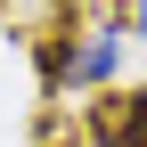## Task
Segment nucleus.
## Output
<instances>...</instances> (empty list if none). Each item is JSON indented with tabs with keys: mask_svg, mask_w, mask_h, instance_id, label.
<instances>
[{
	"mask_svg": "<svg viewBox=\"0 0 147 147\" xmlns=\"http://www.w3.org/2000/svg\"><path fill=\"white\" fill-rule=\"evenodd\" d=\"M98 131L115 139V147H147V90H131L123 106H106V115H98Z\"/></svg>",
	"mask_w": 147,
	"mask_h": 147,
	"instance_id": "1",
	"label": "nucleus"
},
{
	"mask_svg": "<svg viewBox=\"0 0 147 147\" xmlns=\"http://www.w3.org/2000/svg\"><path fill=\"white\" fill-rule=\"evenodd\" d=\"M139 33H147V0H139Z\"/></svg>",
	"mask_w": 147,
	"mask_h": 147,
	"instance_id": "2",
	"label": "nucleus"
}]
</instances>
